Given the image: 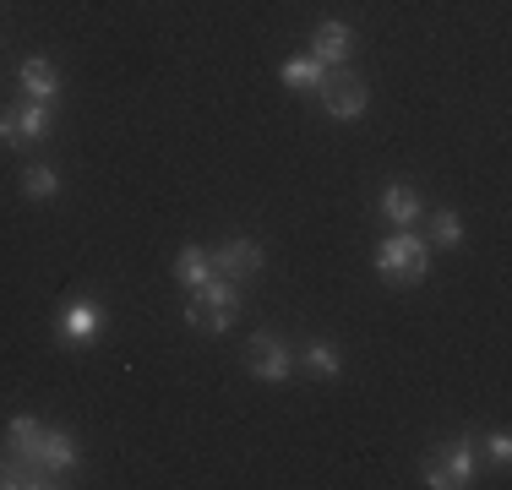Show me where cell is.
<instances>
[{
  "instance_id": "e0dca14e",
  "label": "cell",
  "mask_w": 512,
  "mask_h": 490,
  "mask_svg": "<svg viewBox=\"0 0 512 490\" xmlns=\"http://www.w3.org/2000/svg\"><path fill=\"white\" fill-rule=\"evenodd\" d=\"M22 191L39 196V202H50V196L60 191V175H55L50 164H33V169H22Z\"/></svg>"
},
{
  "instance_id": "9a60e30c",
  "label": "cell",
  "mask_w": 512,
  "mask_h": 490,
  "mask_svg": "<svg viewBox=\"0 0 512 490\" xmlns=\"http://www.w3.org/2000/svg\"><path fill=\"white\" fill-rule=\"evenodd\" d=\"M382 218H387L393 229H409L414 218H420V196H414L409 186H387V191H382Z\"/></svg>"
},
{
  "instance_id": "9c48e42d",
  "label": "cell",
  "mask_w": 512,
  "mask_h": 490,
  "mask_svg": "<svg viewBox=\"0 0 512 490\" xmlns=\"http://www.w3.org/2000/svg\"><path fill=\"white\" fill-rule=\"evenodd\" d=\"M436 469L447 474V485H453V490H458V485H469V480H474V436L463 431V436L447 441V447L436 452Z\"/></svg>"
},
{
  "instance_id": "3957f363",
  "label": "cell",
  "mask_w": 512,
  "mask_h": 490,
  "mask_svg": "<svg viewBox=\"0 0 512 490\" xmlns=\"http://www.w3.org/2000/svg\"><path fill=\"white\" fill-rule=\"evenodd\" d=\"M50 131H55V109L39 104V98H28L22 109L0 115V147H39Z\"/></svg>"
},
{
  "instance_id": "6da1fadb",
  "label": "cell",
  "mask_w": 512,
  "mask_h": 490,
  "mask_svg": "<svg viewBox=\"0 0 512 490\" xmlns=\"http://www.w3.org/2000/svg\"><path fill=\"white\" fill-rule=\"evenodd\" d=\"M376 273H382V284H420L431 273V240L409 235V229H393L376 245Z\"/></svg>"
},
{
  "instance_id": "d6986e66",
  "label": "cell",
  "mask_w": 512,
  "mask_h": 490,
  "mask_svg": "<svg viewBox=\"0 0 512 490\" xmlns=\"http://www.w3.org/2000/svg\"><path fill=\"white\" fill-rule=\"evenodd\" d=\"M507 458H512V436L491 431V463H496V469H507Z\"/></svg>"
},
{
  "instance_id": "52a82bcc",
  "label": "cell",
  "mask_w": 512,
  "mask_h": 490,
  "mask_svg": "<svg viewBox=\"0 0 512 490\" xmlns=\"http://www.w3.org/2000/svg\"><path fill=\"white\" fill-rule=\"evenodd\" d=\"M311 55L322 60L327 71L349 66V55H355V28H349V22H322V28L311 33Z\"/></svg>"
},
{
  "instance_id": "30bf717a",
  "label": "cell",
  "mask_w": 512,
  "mask_h": 490,
  "mask_svg": "<svg viewBox=\"0 0 512 490\" xmlns=\"http://www.w3.org/2000/svg\"><path fill=\"white\" fill-rule=\"evenodd\" d=\"M39 469L60 480V474L77 469V436L71 431H44V447H39Z\"/></svg>"
},
{
  "instance_id": "5bb4252c",
  "label": "cell",
  "mask_w": 512,
  "mask_h": 490,
  "mask_svg": "<svg viewBox=\"0 0 512 490\" xmlns=\"http://www.w3.org/2000/svg\"><path fill=\"white\" fill-rule=\"evenodd\" d=\"M175 278L186 289H202L207 278H213V251H202V245H180V256H175Z\"/></svg>"
},
{
  "instance_id": "8992f818",
  "label": "cell",
  "mask_w": 512,
  "mask_h": 490,
  "mask_svg": "<svg viewBox=\"0 0 512 490\" xmlns=\"http://www.w3.org/2000/svg\"><path fill=\"white\" fill-rule=\"evenodd\" d=\"M262 262H267V251L256 240H224L213 251V273L218 278H235V284H246V278L262 273Z\"/></svg>"
},
{
  "instance_id": "2e32d148",
  "label": "cell",
  "mask_w": 512,
  "mask_h": 490,
  "mask_svg": "<svg viewBox=\"0 0 512 490\" xmlns=\"http://www.w3.org/2000/svg\"><path fill=\"white\" fill-rule=\"evenodd\" d=\"M284 82H289L295 93H316V88L327 82V66H322L316 55H295V60H284Z\"/></svg>"
},
{
  "instance_id": "ba28073f",
  "label": "cell",
  "mask_w": 512,
  "mask_h": 490,
  "mask_svg": "<svg viewBox=\"0 0 512 490\" xmlns=\"http://www.w3.org/2000/svg\"><path fill=\"white\" fill-rule=\"evenodd\" d=\"M99 333H104V311H99V300H77V305H66V316H60V338H66L71 349L93 343Z\"/></svg>"
},
{
  "instance_id": "7c38bea8",
  "label": "cell",
  "mask_w": 512,
  "mask_h": 490,
  "mask_svg": "<svg viewBox=\"0 0 512 490\" xmlns=\"http://www.w3.org/2000/svg\"><path fill=\"white\" fill-rule=\"evenodd\" d=\"M6 447L17 452V458L39 463V447H44V425L33 420V414H11V420H6ZM55 485H60V480H55Z\"/></svg>"
},
{
  "instance_id": "7a4b0ae2",
  "label": "cell",
  "mask_w": 512,
  "mask_h": 490,
  "mask_svg": "<svg viewBox=\"0 0 512 490\" xmlns=\"http://www.w3.org/2000/svg\"><path fill=\"white\" fill-rule=\"evenodd\" d=\"M240 316V284L235 278H207L202 289H191V305H186V322L197 333H229Z\"/></svg>"
},
{
  "instance_id": "4fadbf2b",
  "label": "cell",
  "mask_w": 512,
  "mask_h": 490,
  "mask_svg": "<svg viewBox=\"0 0 512 490\" xmlns=\"http://www.w3.org/2000/svg\"><path fill=\"white\" fill-rule=\"evenodd\" d=\"M295 365H306L311 376H322V382H333V376L344 371V354H338L327 338H311L306 349H295Z\"/></svg>"
},
{
  "instance_id": "8fae6325",
  "label": "cell",
  "mask_w": 512,
  "mask_h": 490,
  "mask_svg": "<svg viewBox=\"0 0 512 490\" xmlns=\"http://www.w3.org/2000/svg\"><path fill=\"white\" fill-rule=\"evenodd\" d=\"M17 77H22V93H28V98H39V104H55V93H60V71H55L44 55L22 60Z\"/></svg>"
},
{
  "instance_id": "277c9868",
  "label": "cell",
  "mask_w": 512,
  "mask_h": 490,
  "mask_svg": "<svg viewBox=\"0 0 512 490\" xmlns=\"http://www.w3.org/2000/svg\"><path fill=\"white\" fill-rule=\"evenodd\" d=\"M316 98H322V109L333 120H360L365 115V98H371V93H365V82L355 77V71L338 66V71H327V82L316 88Z\"/></svg>"
},
{
  "instance_id": "ac0fdd59",
  "label": "cell",
  "mask_w": 512,
  "mask_h": 490,
  "mask_svg": "<svg viewBox=\"0 0 512 490\" xmlns=\"http://www.w3.org/2000/svg\"><path fill=\"white\" fill-rule=\"evenodd\" d=\"M431 240L442 245V251H453V245L463 240V224H458L453 207H436V218H431Z\"/></svg>"
},
{
  "instance_id": "5b68a950",
  "label": "cell",
  "mask_w": 512,
  "mask_h": 490,
  "mask_svg": "<svg viewBox=\"0 0 512 490\" xmlns=\"http://www.w3.org/2000/svg\"><path fill=\"white\" fill-rule=\"evenodd\" d=\"M246 365H251V376H262V382H289L295 376V349H289L278 333H256L251 338V349H246Z\"/></svg>"
}]
</instances>
